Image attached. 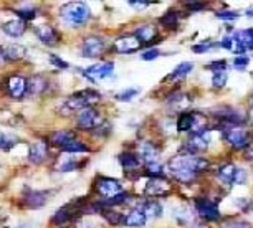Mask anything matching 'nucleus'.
I'll list each match as a JSON object with an SVG mask.
<instances>
[{"mask_svg":"<svg viewBox=\"0 0 253 228\" xmlns=\"http://www.w3.org/2000/svg\"><path fill=\"white\" fill-rule=\"evenodd\" d=\"M207 167L209 162L205 159H200L197 155H189V154L174 155L167 162V169H169L170 175L177 179L179 182H192L195 175Z\"/></svg>","mask_w":253,"mask_h":228,"instance_id":"obj_1","label":"nucleus"},{"mask_svg":"<svg viewBox=\"0 0 253 228\" xmlns=\"http://www.w3.org/2000/svg\"><path fill=\"white\" fill-rule=\"evenodd\" d=\"M101 94L94 89H84V91H80L70 96V99L63 104L61 108V114H70L73 111H83L86 108H91V104L98 103Z\"/></svg>","mask_w":253,"mask_h":228,"instance_id":"obj_2","label":"nucleus"},{"mask_svg":"<svg viewBox=\"0 0 253 228\" xmlns=\"http://www.w3.org/2000/svg\"><path fill=\"white\" fill-rule=\"evenodd\" d=\"M89 7L84 2H71L61 8V18L71 27H81L89 20Z\"/></svg>","mask_w":253,"mask_h":228,"instance_id":"obj_3","label":"nucleus"},{"mask_svg":"<svg viewBox=\"0 0 253 228\" xmlns=\"http://www.w3.org/2000/svg\"><path fill=\"white\" fill-rule=\"evenodd\" d=\"M222 129L225 134L227 142L235 149H247L252 142V132L245 129L240 124H228V122H222Z\"/></svg>","mask_w":253,"mask_h":228,"instance_id":"obj_4","label":"nucleus"},{"mask_svg":"<svg viewBox=\"0 0 253 228\" xmlns=\"http://www.w3.org/2000/svg\"><path fill=\"white\" fill-rule=\"evenodd\" d=\"M94 189H96V192L99 193V195H103L106 198H113V197H116L123 192L121 184H119L116 179H109V177H99L96 180Z\"/></svg>","mask_w":253,"mask_h":228,"instance_id":"obj_5","label":"nucleus"},{"mask_svg":"<svg viewBox=\"0 0 253 228\" xmlns=\"http://www.w3.org/2000/svg\"><path fill=\"white\" fill-rule=\"evenodd\" d=\"M113 70H114V63L113 61H104V63H99V65H93L89 66L83 71V75L86 76L89 81L96 83L99 79H104V78H109L113 75Z\"/></svg>","mask_w":253,"mask_h":228,"instance_id":"obj_6","label":"nucleus"},{"mask_svg":"<svg viewBox=\"0 0 253 228\" xmlns=\"http://www.w3.org/2000/svg\"><path fill=\"white\" fill-rule=\"evenodd\" d=\"M104 48H106V45H104L103 38L93 35V37L84 38L83 46H81V53L86 56V58H96V56L103 53Z\"/></svg>","mask_w":253,"mask_h":228,"instance_id":"obj_7","label":"nucleus"},{"mask_svg":"<svg viewBox=\"0 0 253 228\" xmlns=\"http://www.w3.org/2000/svg\"><path fill=\"white\" fill-rule=\"evenodd\" d=\"M210 142L209 132H202V134H192V137H189V141L185 142L184 151L187 152L189 155H195L199 152H202L207 149Z\"/></svg>","mask_w":253,"mask_h":228,"instance_id":"obj_8","label":"nucleus"},{"mask_svg":"<svg viewBox=\"0 0 253 228\" xmlns=\"http://www.w3.org/2000/svg\"><path fill=\"white\" fill-rule=\"evenodd\" d=\"M99 113L94 108H86L83 111H80L76 124L80 129H93V127L99 126Z\"/></svg>","mask_w":253,"mask_h":228,"instance_id":"obj_9","label":"nucleus"},{"mask_svg":"<svg viewBox=\"0 0 253 228\" xmlns=\"http://www.w3.org/2000/svg\"><path fill=\"white\" fill-rule=\"evenodd\" d=\"M195 208L207 220H218L220 218V212H218L215 202L209 200V198H197L195 200Z\"/></svg>","mask_w":253,"mask_h":228,"instance_id":"obj_10","label":"nucleus"},{"mask_svg":"<svg viewBox=\"0 0 253 228\" xmlns=\"http://www.w3.org/2000/svg\"><path fill=\"white\" fill-rule=\"evenodd\" d=\"M141 46V41L137 40L136 35H126V37H121L114 41V50L118 53H124V55H129V53H134V51Z\"/></svg>","mask_w":253,"mask_h":228,"instance_id":"obj_11","label":"nucleus"},{"mask_svg":"<svg viewBox=\"0 0 253 228\" xmlns=\"http://www.w3.org/2000/svg\"><path fill=\"white\" fill-rule=\"evenodd\" d=\"M48 200V195L45 192H40V190H25L23 193V203L28 208H42Z\"/></svg>","mask_w":253,"mask_h":228,"instance_id":"obj_12","label":"nucleus"},{"mask_svg":"<svg viewBox=\"0 0 253 228\" xmlns=\"http://www.w3.org/2000/svg\"><path fill=\"white\" fill-rule=\"evenodd\" d=\"M170 190V185L166 179L157 177V179H151L149 182L146 184V193L151 197H161L166 195L167 192Z\"/></svg>","mask_w":253,"mask_h":228,"instance_id":"obj_13","label":"nucleus"},{"mask_svg":"<svg viewBox=\"0 0 253 228\" xmlns=\"http://www.w3.org/2000/svg\"><path fill=\"white\" fill-rule=\"evenodd\" d=\"M7 89L12 98H22L27 93V79L18 75L10 76L7 79Z\"/></svg>","mask_w":253,"mask_h":228,"instance_id":"obj_14","label":"nucleus"},{"mask_svg":"<svg viewBox=\"0 0 253 228\" xmlns=\"http://www.w3.org/2000/svg\"><path fill=\"white\" fill-rule=\"evenodd\" d=\"M80 213V208L76 207V203H68V205L61 207L58 212L55 213L53 217V223H58V225H63V223L70 222L71 218H75Z\"/></svg>","mask_w":253,"mask_h":228,"instance_id":"obj_15","label":"nucleus"},{"mask_svg":"<svg viewBox=\"0 0 253 228\" xmlns=\"http://www.w3.org/2000/svg\"><path fill=\"white\" fill-rule=\"evenodd\" d=\"M46 154H48V146H46V142L38 141V142H35V144L30 146L28 159H30L33 164H40L42 160H45Z\"/></svg>","mask_w":253,"mask_h":228,"instance_id":"obj_16","label":"nucleus"},{"mask_svg":"<svg viewBox=\"0 0 253 228\" xmlns=\"http://www.w3.org/2000/svg\"><path fill=\"white\" fill-rule=\"evenodd\" d=\"M2 32L5 33L7 37L18 38V37L23 35V32H25V22L20 20V18H15V20H10V22H5L2 25Z\"/></svg>","mask_w":253,"mask_h":228,"instance_id":"obj_17","label":"nucleus"},{"mask_svg":"<svg viewBox=\"0 0 253 228\" xmlns=\"http://www.w3.org/2000/svg\"><path fill=\"white\" fill-rule=\"evenodd\" d=\"M35 33H37V37L40 38L42 43H45V45H48V46H53L56 43V40H58V35H56V32L51 27H48V25L35 28Z\"/></svg>","mask_w":253,"mask_h":228,"instance_id":"obj_18","label":"nucleus"},{"mask_svg":"<svg viewBox=\"0 0 253 228\" xmlns=\"http://www.w3.org/2000/svg\"><path fill=\"white\" fill-rule=\"evenodd\" d=\"M75 139H76L75 132H71V131H58V132H55V134L51 136V144L56 146V147H60V149L63 151L65 147L68 146L70 142H73Z\"/></svg>","mask_w":253,"mask_h":228,"instance_id":"obj_19","label":"nucleus"},{"mask_svg":"<svg viewBox=\"0 0 253 228\" xmlns=\"http://www.w3.org/2000/svg\"><path fill=\"white\" fill-rule=\"evenodd\" d=\"M146 213L141 210V208H134L126 215V220H124V225L127 227H144L146 225Z\"/></svg>","mask_w":253,"mask_h":228,"instance_id":"obj_20","label":"nucleus"},{"mask_svg":"<svg viewBox=\"0 0 253 228\" xmlns=\"http://www.w3.org/2000/svg\"><path fill=\"white\" fill-rule=\"evenodd\" d=\"M235 172H237V167L230 162L223 164L218 167L217 170V177L218 180H220L222 184H233V177H235Z\"/></svg>","mask_w":253,"mask_h":228,"instance_id":"obj_21","label":"nucleus"},{"mask_svg":"<svg viewBox=\"0 0 253 228\" xmlns=\"http://www.w3.org/2000/svg\"><path fill=\"white\" fill-rule=\"evenodd\" d=\"M46 83L42 76H32L30 79H27V94L28 96H37L45 89Z\"/></svg>","mask_w":253,"mask_h":228,"instance_id":"obj_22","label":"nucleus"},{"mask_svg":"<svg viewBox=\"0 0 253 228\" xmlns=\"http://www.w3.org/2000/svg\"><path fill=\"white\" fill-rule=\"evenodd\" d=\"M25 53L27 51L22 45H8L7 48H2V60H22Z\"/></svg>","mask_w":253,"mask_h":228,"instance_id":"obj_23","label":"nucleus"},{"mask_svg":"<svg viewBox=\"0 0 253 228\" xmlns=\"http://www.w3.org/2000/svg\"><path fill=\"white\" fill-rule=\"evenodd\" d=\"M134 35L137 37V40L141 41V43H151V40H154L157 32L154 27L151 25H142L139 28H136V33Z\"/></svg>","mask_w":253,"mask_h":228,"instance_id":"obj_24","label":"nucleus"},{"mask_svg":"<svg viewBox=\"0 0 253 228\" xmlns=\"http://www.w3.org/2000/svg\"><path fill=\"white\" fill-rule=\"evenodd\" d=\"M119 162L126 170H131V169H137L139 167V157L134 152H123L119 155Z\"/></svg>","mask_w":253,"mask_h":228,"instance_id":"obj_25","label":"nucleus"},{"mask_svg":"<svg viewBox=\"0 0 253 228\" xmlns=\"http://www.w3.org/2000/svg\"><path fill=\"white\" fill-rule=\"evenodd\" d=\"M235 40L238 43H242L245 48L253 50V28H247V30H240L237 33H233Z\"/></svg>","mask_w":253,"mask_h":228,"instance_id":"obj_26","label":"nucleus"},{"mask_svg":"<svg viewBox=\"0 0 253 228\" xmlns=\"http://www.w3.org/2000/svg\"><path fill=\"white\" fill-rule=\"evenodd\" d=\"M192 68H194V63H190V61H184V63L175 66V70L169 75V79H182L190 73V71H192Z\"/></svg>","mask_w":253,"mask_h":228,"instance_id":"obj_27","label":"nucleus"},{"mask_svg":"<svg viewBox=\"0 0 253 228\" xmlns=\"http://www.w3.org/2000/svg\"><path fill=\"white\" fill-rule=\"evenodd\" d=\"M161 23H162V25H164L166 28H169V30H174V28L179 25V15H177V12H175L174 8L167 10V12L164 13V15H162Z\"/></svg>","mask_w":253,"mask_h":228,"instance_id":"obj_28","label":"nucleus"},{"mask_svg":"<svg viewBox=\"0 0 253 228\" xmlns=\"http://www.w3.org/2000/svg\"><path fill=\"white\" fill-rule=\"evenodd\" d=\"M141 210L146 213V217H147V218H159V217H161V213H162V208H161L159 203H157V202H152V200L142 203Z\"/></svg>","mask_w":253,"mask_h":228,"instance_id":"obj_29","label":"nucleus"},{"mask_svg":"<svg viewBox=\"0 0 253 228\" xmlns=\"http://www.w3.org/2000/svg\"><path fill=\"white\" fill-rule=\"evenodd\" d=\"M157 147L152 144V142H144L141 146V157L146 160V162H154V159L157 157Z\"/></svg>","mask_w":253,"mask_h":228,"instance_id":"obj_30","label":"nucleus"},{"mask_svg":"<svg viewBox=\"0 0 253 228\" xmlns=\"http://www.w3.org/2000/svg\"><path fill=\"white\" fill-rule=\"evenodd\" d=\"M177 131H192L194 126V113H182L177 119Z\"/></svg>","mask_w":253,"mask_h":228,"instance_id":"obj_31","label":"nucleus"},{"mask_svg":"<svg viewBox=\"0 0 253 228\" xmlns=\"http://www.w3.org/2000/svg\"><path fill=\"white\" fill-rule=\"evenodd\" d=\"M101 213H103V217L106 218V222H109L111 225H123L124 220H126V217L124 215H121V213H118V212L109 210V208H104Z\"/></svg>","mask_w":253,"mask_h":228,"instance_id":"obj_32","label":"nucleus"},{"mask_svg":"<svg viewBox=\"0 0 253 228\" xmlns=\"http://www.w3.org/2000/svg\"><path fill=\"white\" fill-rule=\"evenodd\" d=\"M144 170H146V174L149 175L151 179H157V177H161L162 172H164V167H162L159 162H156V160H154V162H147Z\"/></svg>","mask_w":253,"mask_h":228,"instance_id":"obj_33","label":"nucleus"},{"mask_svg":"<svg viewBox=\"0 0 253 228\" xmlns=\"http://www.w3.org/2000/svg\"><path fill=\"white\" fill-rule=\"evenodd\" d=\"M63 152H66V154H78V152H88V146L75 139L73 142H70V144L65 147Z\"/></svg>","mask_w":253,"mask_h":228,"instance_id":"obj_34","label":"nucleus"},{"mask_svg":"<svg viewBox=\"0 0 253 228\" xmlns=\"http://www.w3.org/2000/svg\"><path fill=\"white\" fill-rule=\"evenodd\" d=\"M127 193L126 192H121L119 195H116V197H113V198H108L106 202H101L103 203V207L104 208H111V207H116V205H121V203H124L127 200Z\"/></svg>","mask_w":253,"mask_h":228,"instance_id":"obj_35","label":"nucleus"},{"mask_svg":"<svg viewBox=\"0 0 253 228\" xmlns=\"http://www.w3.org/2000/svg\"><path fill=\"white\" fill-rule=\"evenodd\" d=\"M227 79H228L227 71H217V73H213V76H212V86L223 88L227 84Z\"/></svg>","mask_w":253,"mask_h":228,"instance_id":"obj_36","label":"nucleus"},{"mask_svg":"<svg viewBox=\"0 0 253 228\" xmlns=\"http://www.w3.org/2000/svg\"><path fill=\"white\" fill-rule=\"evenodd\" d=\"M139 93V88H127V89H123L121 93L116 94V99L118 101H131L136 94Z\"/></svg>","mask_w":253,"mask_h":228,"instance_id":"obj_37","label":"nucleus"},{"mask_svg":"<svg viewBox=\"0 0 253 228\" xmlns=\"http://www.w3.org/2000/svg\"><path fill=\"white\" fill-rule=\"evenodd\" d=\"M17 15L20 17V20H32L33 17H35V8L33 7H20L17 8Z\"/></svg>","mask_w":253,"mask_h":228,"instance_id":"obj_38","label":"nucleus"},{"mask_svg":"<svg viewBox=\"0 0 253 228\" xmlns=\"http://www.w3.org/2000/svg\"><path fill=\"white\" fill-rule=\"evenodd\" d=\"M220 45H222V48H225L228 51H235V48H237V40H235V37H233V35H227L220 41Z\"/></svg>","mask_w":253,"mask_h":228,"instance_id":"obj_39","label":"nucleus"},{"mask_svg":"<svg viewBox=\"0 0 253 228\" xmlns=\"http://www.w3.org/2000/svg\"><path fill=\"white\" fill-rule=\"evenodd\" d=\"M56 169H58L60 172H70V170L76 169V162L73 159H63L61 160V164L56 165Z\"/></svg>","mask_w":253,"mask_h":228,"instance_id":"obj_40","label":"nucleus"},{"mask_svg":"<svg viewBox=\"0 0 253 228\" xmlns=\"http://www.w3.org/2000/svg\"><path fill=\"white\" fill-rule=\"evenodd\" d=\"M15 142H17V139L13 136L2 134V142H0V147H2V151H10Z\"/></svg>","mask_w":253,"mask_h":228,"instance_id":"obj_41","label":"nucleus"},{"mask_svg":"<svg viewBox=\"0 0 253 228\" xmlns=\"http://www.w3.org/2000/svg\"><path fill=\"white\" fill-rule=\"evenodd\" d=\"M248 63H250V58H248L247 55H242V56H237L235 60H233V68L237 70H245Z\"/></svg>","mask_w":253,"mask_h":228,"instance_id":"obj_42","label":"nucleus"},{"mask_svg":"<svg viewBox=\"0 0 253 228\" xmlns=\"http://www.w3.org/2000/svg\"><path fill=\"white\" fill-rule=\"evenodd\" d=\"M215 43H212V41H204V43H199V45H194L192 46V51L194 53H205V51L212 50Z\"/></svg>","mask_w":253,"mask_h":228,"instance_id":"obj_43","label":"nucleus"},{"mask_svg":"<svg viewBox=\"0 0 253 228\" xmlns=\"http://www.w3.org/2000/svg\"><path fill=\"white\" fill-rule=\"evenodd\" d=\"M209 70H213V73H217V71H225L227 70V61L223 60H218V61H212V63L207 65Z\"/></svg>","mask_w":253,"mask_h":228,"instance_id":"obj_44","label":"nucleus"},{"mask_svg":"<svg viewBox=\"0 0 253 228\" xmlns=\"http://www.w3.org/2000/svg\"><path fill=\"white\" fill-rule=\"evenodd\" d=\"M233 184H237V185L247 184V170L245 169H237L235 177H233Z\"/></svg>","mask_w":253,"mask_h":228,"instance_id":"obj_45","label":"nucleus"},{"mask_svg":"<svg viewBox=\"0 0 253 228\" xmlns=\"http://www.w3.org/2000/svg\"><path fill=\"white\" fill-rule=\"evenodd\" d=\"M157 56H161V51L157 48H151V50L144 51V53L141 55V58L144 61H152V60H156Z\"/></svg>","mask_w":253,"mask_h":228,"instance_id":"obj_46","label":"nucleus"},{"mask_svg":"<svg viewBox=\"0 0 253 228\" xmlns=\"http://www.w3.org/2000/svg\"><path fill=\"white\" fill-rule=\"evenodd\" d=\"M48 58H50V63H51V65H55V66H58L60 70H66V68H68V63L61 60L60 56H56V55H50Z\"/></svg>","mask_w":253,"mask_h":228,"instance_id":"obj_47","label":"nucleus"},{"mask_svg":"<svg viewBox=\"0 0 253 228\" xmlns=\"http://www.w3.org/2000/svg\"><path fill=\"white\" fill-rule=\"evenodd\" d=\"M175 218H177L179 222L185 223V222H189L190 218H192V213H190L189 210H185V208H182V210H177V212H175Z\"/></svg>","mask_w":253,"mask_h":228,"instance_id":"obj_48","label":"nucleus"},{"mask_svg":"<svg viewBox=\"0 0 253 228\" xmlns=\"http://www.w3.org/2000/svg\"><path fill=\"white\" fill-rule=\"evenodd\" d=\"M237 17H238L237 12H230V10L217 12V18H222V20H235Z\"/></svg>","mask_w":253,"mask_h":228,"instance_id":"obj_49","label":"nucleus"},{"mask_svg":"<svg viewBox=\"0 0 253 228\" xmlns=\"http://www.w3.org/2000/svg\"><path fill=\"white\" fill-rule=\"evenodd\" d=\"M185 5H187L189 10H204V8L207 7V3H204V2H187Z\"/></svg>","mask_w":253,"mask_h":228,"instance_id":"obj_50","label":"nucleus"},{"mask_svg":"<svg viewBox=\"0 0 253 228\" xmlns=\"http://www.w3.org/2000/svg\"><path fill=\"white\" fill-rule=\"evenodd\" d=\"M225 228H250V225L247 222H232L225 225Z\"/></svg>","mask_w":253,"mask_h":228,"instance_id":"obj_51","label":"nucleus"},{"mask_svg":"<svg viewBox=\"0 0 253 228\" xmlns=\"http://www.w3.org/2000/svg\"><path fill=\"white\" fill-rule=\"evenodd\" d=\"M129 5L131 7H134V8H146L147 5H151V2H146V0H139V2H129Z\"/></svg>","mask_w":253,"mask_h":228,"instance_id":"obj_52","label":"nucleus"},{"mask_svg":"<svg viewBox=\"0 0 253 228\" xmlns=\"http://www.w3.org/2000/svg\"><path fill=\"white\" fill-rule=\"evenodd\" d=\"M247 15H248V17H252V18H253V7L250 8V10H247Z\"/></svg>","mask_w":253,"mask_h":228,"instance_id":"obj_53","label":"nucleus"},{"mask_svg":"<svg viewBox=\"0 0 253 228\" xmlns=\"http://www.w3.org/2000/svg\"><path fill=\"white\" fill-rule=\"evenodd\" d=\"M192 228H207V227H204V225H194Z\"/></svg>","mask_w":253,"mask_h":228,"instance_id":"obj_54","label":"nucleus"},{"mask_svg":"<svg viewBox=\"0 0 253 228\" xmlns=\"http://www.w3.org/2000/svg\"><path fill=\"white\" fill-rule=\"evenodd\" d=\"M18 228H30V227H28V225H22V227H18Z\"/></svg>","mask_w":253,"mask_h":228,"instance_id":"obj_55","label":"nucleus"}]
</instances>
